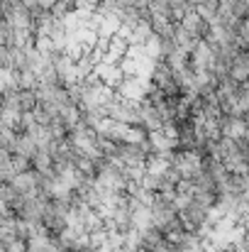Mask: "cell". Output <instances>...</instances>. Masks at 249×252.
<instances>
[{"mask_svg":"<svg viewBox=\"0 0 249 252\" xmlns=\"http://www.w3.org/2000/svg\"><path fill=\"white\" fill-rule=\"evenodd\" d=\"M108 118L122 125H132V127H142V103L135 100H125V98H115L108 108H105Z\"/></svg>","mask_w":249,"mask_h":252,"instance_id":"1","label":"cell"},{"mask_svg":"<svg viewBox=\"0 0 249 252\" xmlns=\"http://www.w3.org/2000/svg\"><path fill=\"white\" fill-rule=\"evenodd\" d=\"M2 17L15 30H32L34 25V15L22 0H2Z\"/></svg>","mask_w":249,"mask_h":252,"instance_id":"2","label":"cell"},{"mask_svg":"<svg viewBox=\"0 0 249 252\" xmlns=\"http://www.w3.org/2000/svg\"><path fill=\"white\" fill-rule=\"evenodd\" d=\"M149 91H152V81L142 79V76H125L122 84L117 86V95L125 98V100H135V103L147 100Z\"/></svg>","mask_w":249,"mask_h":252,"instance_id":"3","label":"cell"},{"mask_svg":"<svg viewBox=\"0 0 249 252\" xmlns=\"http://www.w3.org/2000/svg\"><path fill=\"white\" fill-rule=\"evenodd\" d=\"M215 62H218V52H215V47L208 44L205 39L198 42V47L191 52V71H195V74H200V71L213 74Z\"/></svg>","mask_w":249,"mask_h":252,"instance_id":"4","label":"cell"},{"mask_svg":"<svg viewBox=\"0 0 249 252\" xmlns=\"http://www.w3.org/2000/svg\"><path fill=\"white\" fill-rule=\"evenodd\" d=\"M173 169L181 174V179L195 181L203 174V157L198 152H176L173 155Z\"/></svg>","mask_w":249,"mask_h":252,"instance_id":"5","label":"cell"},{"mask_svg":"<svg viewBox=\"0 0 249 252\" xmlns=\"http://www.w3.org/2000/svg\"><path fill=\"white\" fill-rule=\"evenodd\" d=\"M220 132L227 140H245L249 135V125L245 118H235V115H222L220 118Z\"/></svg>","mask_w":249,"mask_h":252,"instance_id":"6","label":"cell"},{"mask_svg":"<svg viewBox=\"0 0 249 252\" xmlns=\"http://www.w3.org/2000/svg\"><path fill=\"white\" fill-rule=\"evenodd\" d=\"M178 25H181V27H183V30H186V32H188L191 37H193V39H198V42L208 39V32H210V22H205V20H203V17H200V15L195 12V10H191V12H188V15H186V17H183V20L178 22Z\"/></svg>","mask_w":249,"mask_h":252,"instance_id":"7","label":"cell"},{"mask_svg":"<svg viewBox=\"0 0 249 252\" xmlns=\"http://www.w3.org/2000/svg\"><path fill=\"white\" fill-rule=\"evenodd\" d=\"M93 76H95L98 81H103L105 86H110V88H115V91H117V86L122 84V79H125V71H122V66H120V64L100 62V64L95 66Z\"/></svg>","mask_w":249,"mask_h":252,"instance_id":"8","label":"cell"},{"mask_svg":"<svg viewBox=\"0 0 249 252\" xmlns=\"http://www.w3.org/2000/svg\"><path fill=\"white\" fill-rule=\"evenodd\" d=\"M164 115L159 113V108L152 100H142V127L147 132H159L164 130Z\"/></svg>","mask_w":249,"mask_h":252,"instance_id":"9","label":"cell"},{"mask_svg":"<svg viewBox=\"0 0 249 252\" xmlns=\"http://www.w3.org/2000/svg\"><path fill=\"white\" fill-rule=\"evenodd\" d=\"M15 176H17V169H15V162H12V152L0 150V181L12 184Z\"/></svg>","mask_w":249,"mask_h":252,"instance_id":"10","label":"cell"},{"mask_svg":"<svg viewBox=\"0 0 249 252\" xmlns=\"http://www.w3.org/2000/svg\"><path fill=\"white\" fill-rule=\"evenodd\" d=\"M37 152H39L37 142H34L29 135L20 132V135H17V145H15V152H12V155H22V157H29V159H34V155H37Z\"/></svg>","mask_w":249,"mask_h":252,"instance_id":"11","label":"cell"},{"mask_svg":"<svg viewBox=\"0 0 249 252\" xmlns=\"http://www.w3.org/2000/svg\"><path fill=\"white\" fill-rule=\"evenodd\" d=\"M173 42H176V47L181 49V52H186V54H191L195 47H198V39H193L181 25H176V32H173Z\"/></svg>","mask_w":249,"mask_h":252,"instance_id":"12","label":"cell"},{"mask_svg":"<svg viewBox=\"0 0 249 252\" xmlns=\"http://www.w3.org/2000/svg\"><path fill=\"white\" fill-rule=\"evenodd\" d=\"M15 37H17V30L2 17V22H0V47H15Z\"/></svg>","mask_w":249,"mask_h":252,"instance_id":"13","label":"cell"},{"mask_svg":"<svg viewBox=\"0 0 249 252\" xmlns=\"http://www.w3.org/2000/svg\"><path fill=\"white\" fill-rule=\"evenodd\" d=\"M17 135H20V132L2 127V130H0V150H5V152H15V145H17Z\"/></svg>","mask_w":249,"mask_h":252,"instance_id":"14","label":"cell"},{"mask_svg":"<svg viewBox=\"0 0 249 252\" xmlns=\"http://www.w3.org/2000/svg\"><path fill=\"white\" fill-rule=\"evenodd\" d=\"M240 39H242V44H245V49H249V17L240 25Z\"/></svg>","mask_w":249,"mask_h":252,"instance_id":"15","label":"cell"},{"mask_svg":"<svg viewBox=\"0 0 249 252\" xmlns=\"http://www.w3.org/2000/svg\"><path fill=\"white\" fill-rule=\"evenodd\" d=\"M74 252H95V250H90V248H83V250H74Z\"/></svg>","mask_w":249,"mask_h":252,"instance_id":"16","label":"cell"},{"mask_svg":"<svg viewBox=\"0 0 249 252\" xmlns=\"http://www.w3.org/2000/svg\"><path fill=\"white\" fill-rule=\"evenodd\" d=\"M245 120H247V125H249V113H247V115H245Z\"/></svg>","mask_w":249,"mask_h":252,"instance_id":"17","label":"cell"},{"mask_svg":"<svg viewBox=\"0 0 249 252\" xmlns=\"http://www.w3.org/2000/svg\"><path fill=\"white\" fill-rule=\"evenodd\" d=\"M245 140H247V142H249V135H247V137H245Z\"/></svg>","mask_w":249,"mask_h":252,"instance_id":"18","label":"cell"},{"mask_svg":"<svg viewBox=\"0 0 249 252\" xmlns=\"http://www.w3.org/2000/svg\"><path fill=\"white\" fill-rule=\"evenodd\" d=\"M232 252H235V250H232Z\"/></svg>","mask_w":249,"mask_h":252,"instance_id":"19","label":"cell"}]
</instances>
